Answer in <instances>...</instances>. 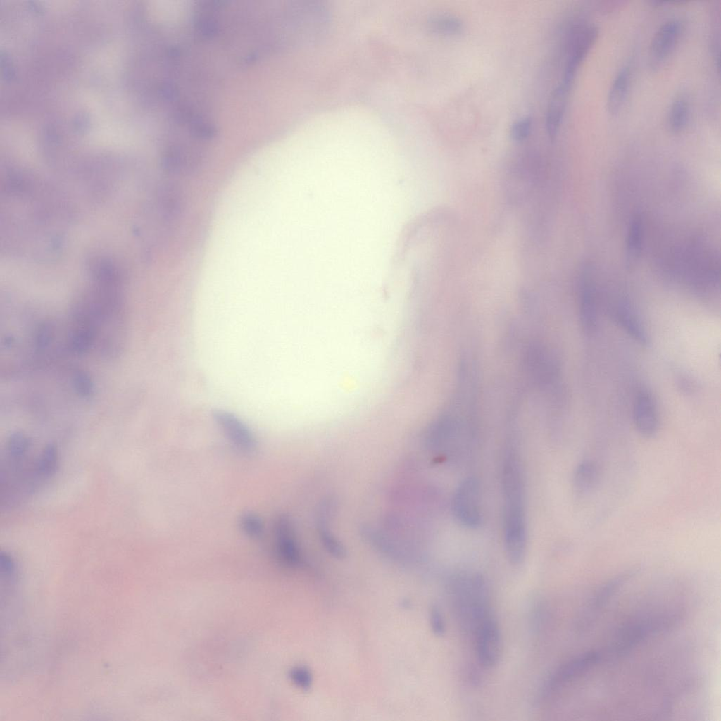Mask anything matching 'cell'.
Wrapping results in <instances>:
<instances>
[{"label":"cell","instance_id":"cell-1","mask_svg":"<svg viewBox=\"0 0 721 721\" xmlns=\"http://www.w3.org/2000/svg\"><path fill=\"white\" fill-rule=\"evenodd\" d=\"M503 500L504 546L509 561L520 564L527 547L525 484L519 457L515 452L505 454L501 471Z\"/></svg>","mask_w":721,"mask_h":721},{"label":"cell","instance_id":"cell-2","mask_svg":"<svg viewBox=\"0 0 721 721\" xmlns=\"http://www.w3.org/2000/svg\"><path fill=\"white\" fill-rule=\"evenodd\" d=\"M481 487L474 477L464 479L456 487L451 499V511L463 527L476 529L482 521Z\"/></svg>","mask_w":721,"mask_h":721},{"label":"cell","instance_id":"cell-3","mask_svg":"<svg viewBox=\"0 0 721 721\" xmlns=\"http://www.w3.org/2000/svg\"><path fill=\"white\" fill-rule=\"evenodd\" d=\"M477 660L484 667L496 665L501 654L502 641L494 613L484 617L473 631Z\"/></svg>","mask_w":721,"mask_h":721},{"label":"cell","instance_id":"cell-4","mask_svg":"<svg viewBox=\"0 0 721 721\" xmlns=\"http://www.w3.org/2000/svg\"><path fill=\"white\" fill-rule=\"evenodd\" d=\"M466 432L461 420L453 416L443 417L430 427L427 446L434 451L451 455L460 449Z\"/></svg>","mask_w":721,"mask_h":721},{"label":"cell","instance_id":"cell-5","mask_svg":"<svg viewBox=\"0 0 721 721\" xmlns=\"http://www.w3.org/2000/svg\"><path fill=\"white\" fill-rule=\"evenodd\" d=\"M602 653L598 651L583 653L560 666L548 679L543 694H553L571 682L596 665L601 659Z\"/></svg>","mask_w":721,"mask_h":721},{"label":"cell","instance_id":"cell-6","mask_svg":"<svg viewBox=\"0 0 721 721\" xmlns=\"http://www.w3.org/2000/svg\"><path fill=\"white\" fill-rule=\"evenodd\" d=\"M213 418L229 441L238 450L252 453L257 448L256 439L249 428L234 414L215 410Z\"/></svg>","mask_w":721,"mask_h":721},{"label":"cell","instance_id":"cell-7","mask_svg":"<svg viewBox=\"0 0 721 721\" xmlns=\"http://www.w3.org/2000/svg\"><path fill=\"white\" fill-rule=\"evenodd\" d=\"M682 25L678 20H670L662 24L655 32L649 46L648 62L657 69L668 58L679 40Z\"/></svg>","mask_w":721,"mask_h":721},{"label":"cell","instance_id":"cell-8","mask_svg":"<svg viewBox=\"0 0 721 721\" xmlns=\"http://www.w3.org/2000/svg\"><path fill=\"white\" fill-rule=\"evenodd\" d=\"M598 35V27L594 25H589L579 30L572 40L563 80L561 82L569 89L572 87L580 63L594 44Z\"/></svg>","mask_w":721,"mask_h":721},{"label":"cell","instance_id":"cell-9","mask_svg":"<svg viewBox=\"0 0 721 721\" xmlns=\"http://www.w3.org/2000/svg\"><path fill=\"white\" fill-rule=\"evenodd\" d=\"M633 420L638 432L643 437L650 438L658 432L659 420L655 400L651 394L640 390L634 400Z\"/></svg>","mask_w":721,"mask_h":721},{"label":"cell","instance_id":"cell-10","mask_svg":"<svg viewBox=\"0 0 721 721\" xmlns=\"http://www.w3.org/2000/svg\"><path fill=\"white\" fill-rule=\"evenodd\" d=\"M596 289L590 269L585 268L579 284V315L584 332L591 334L596 330L597 310Z\"/></svg>","mask_w":721,"mask_h":721},{"label":"cell","instance_id":"cell-11","mask_svg":"<svg viewBox=\"0 0 721 721\" xmlns=\"http://www.w3.org/2000/svg\"><path fill=\"white\" fill-rule=\"evenodd\" d=\"M276 548L280 558L285 564L294 566L300 560L293 526L289 518L279 515L275 523Z\"/></svg>","mask_w":721,"mask_h":721},{"label":"cell","instance_id":"cell-12","mask_svg":"<svg viewBox=\"0 0 721 721\" xmlns=\"http://www.w3.org/2000/svg\"><path fill=\"white\" fill-rule=\"evenodd\" d=\"M636 570H629L604 584L591 598L583 616L582 627H589L596 615L604 607L622 585L634 575Z\"/></svg>","mask_w":721,"mask_h":721},{"label":"cell","instance_id":"cell-13","mask_svg":"<svg viewBox=\"0 0 721 721\" xmlns=\"http://www.w3.org/2000/svg\"><path fill=\"white\" fill-rule=\"evenodd\" d=\"M615 316L618 323L639 344H648V336L635 308L630 302L622 299L615 307Z\"/></svg>","mask_w":721,"mask_h":721},{"label":"cell","instance_id":"cell-14","mask_svg":"<svg viewBox=\"0 0 721 721\" xmlns=\"http://www.w3.org/2000/svg\"><path fill=\"white\" fill-rule=\"evenodd\" d=\"M601 481V471L595 461L586 460L576 468L573 476V487L575 493L585 498L594 493Z\"/></svg>","mask_w":721,"mask_h":721},{"label":"cell","instance_id":"cell-15","mask_svg":"<svg viewBox=\"0 0 721 721\" xmlns=\"http://www.w3.org/2000/svg\"><path fill=\"white\" fill-rule=\"evenodd\" d=\"M570 89L562 82L553 91L546 113V130L553 139L558 132L565 110L568 95Z\"/></svg>","mask_w":721,"mask_h":721},{"label":"cell","instance_id":"cell-16","mask_svg":"<svg viewBox=\"0 0 721 721\" xmlns=\"http://www.w3.org/2000/svg\"><path fill=\"white\" fill-rule=\"evenodd\" d=\"M527 365L532 377L541 384L550 381L556 370L554 360L543 349L531 350L527 356Z\"/></svg>","mask_w":721,"mask_h":721},{"label":"cell","instance_id":"cell-17","mask_svg":"<svg viewBox=\"0 0 721 721\" xmlns=\"http://www.w3.org/2000/svg\"><path fill=\"white\" fill-rule=\"evenodd\" d=\"M631 81V72L628 66L622 68L614 78L610 87L607 108L611 114L617 113L624 105Z\"/></svg>","mask_w":721,"mask_h":721},{"label":"cell","instance_id":"cell-18","mask_svg":"<svg viewBox=\"0 0 721 721\" xmlns=\"http://www.w3.org/2000/svg\"><path fill=\"white\" fill-rule=\"evenodd\" d=\"M643 234V219L639 213H636L630 221L627 239L626 265L629 268L635 265L640 256Z\"/></svg>","mask_w":721,"mask_h":721},{"label":"cell","instance_id":"cell-19","mask_svg":"<svg viewBox=\"0 0 721 721\" xmlns=\"http://www.w3.org/2000/svg\"><path fill=\"white\" fill-rule=\"evenodd\" d=\"M690 113L688 100L684 96H679L672 102L667 117L670 130L674 133L681 132L686 126Z\"/></svg>","mask_w":721,"mask_h":721},{"label":"cell","instance_id":"cell-20","mask_svg":"<svg viewBox=\"0 0 721 721\" xmlns=\"http://www.w3.org/2000/svg\"><path fill=\"white\" fill-rule=\"evenodd\" d=\"M241 531L249 538H261L264 532V525L261 518L253 512L243 513L239 520Z\"/></svg>","mask_w":721,"mask_h":721},{"label":"cell","instance_id":"cell-21","mask_svg":"<svg viewBox=\"0 0 721 721\" xmlns=\"http://www.w3.org/2000/svg\"><path fill=\"white\" fill-rule=\"evenodd\" d=\"M431 27L437 32L454 35L463 29V23L460 19L452 15H442L434 18L431 22Z\"/></svg>","mask_w":721,"mask_h":721},{"label":"cell","instance_id":"cell-22","mask_svg":"<svg viewBox=\"0 0 721 721\" xmlns=\"http://www.w3.org/2000/svg\"><path fill=\"white\" fill-rule=\"evenodd\" d=\"M429 621L431 629L437 637H443L446 632V621L440 608L433 605L430 609Z\"/></svg>","mask_w":721,"mask_h":721},{"label":"cell","instance_id":"cell-23","mask_svg":"<svg viewBox=\"0 0 721 721\" xmlns=\"http://www.w3.org/2000/svg\"><path fill=\"white\" fill-rule=\"evenodd\" d=\"M532 129V119L529 117H524L515 121L510 127V134L515 141H522L530 134Z\"/></svg>","mask_w":721,"mask_h":721},{"label":"cell","instance_id":"cell-24","mask_svg":"<svg viewBox=\"0 0 721 721\" xmlns=\"http://www.w3.org/2000/svg\"><path fill=\"white\" fill-rule=\"evenodd\" d=\"M290 677L293 682L303 690H308L313 684V675L305 667H296L291 670Z\"/></svg>","mask_w":721,"mask_h":721}]
</instances>
